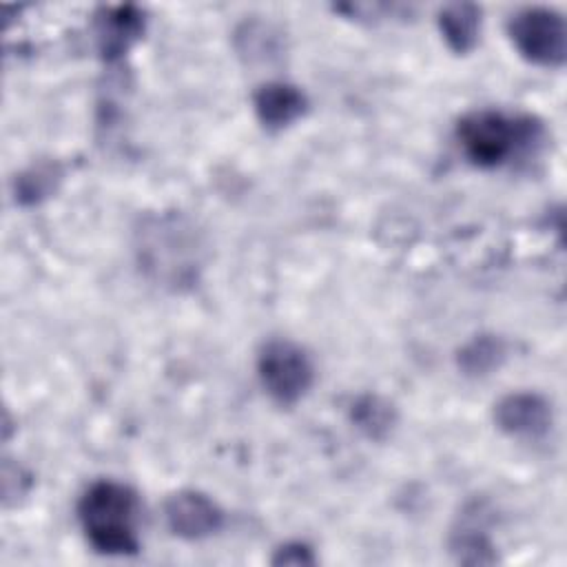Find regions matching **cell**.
<instances>
[{"instance_id":"6da1fadb","label":"cell","mask_w":567,"mask_h":567,"mask_svg":"<svg viewBox=\"0 0 567 567\" xmlns=\"http://www.w3.org/2000/svg\"><path fill=\"white\" fill-rule=\"evenodd\" d=\"M78 514L89 543L97 551L124 556L140 549V505L131 487L115 481H97L84 492Z\"/></svg>"},{"instance_id":"7a4b0ae2","label":"cell","mask_w":567,"mask_h":567,"mask_svg":"<svg viewBox=\"0 0 567 567\" xmlns=\"http://www.w3.org/2000/svg\"><path fill=\"white\" fill-rule=\"evenodd\" d=\"M137 239L140 261L157 281L182 286L195 279L199 266V241L182 217H151L137 230Z\"/></svg>"},{"instance_id":"3957f363","label":"cell","mask_w":567,"mask_h":567,"mask_svg":"<svg viewBox=\"0 0 567 567\" xmlns=\"http://www.w3.org/2000/svg\"><path fill=\"white\" fill-rule=\"evenodd\" d=\"M538 124L529 117H509L498 111H474L458 122V140L465 155L483 168H492L538 140Z\"/></svg>"},{"instance_id":"277c9868","label":"cell","mask_w":567,"mask_h":567,"mask_svg":"<svg viewBox=\"0 0 567 567\" xmlns=\"http://www.w3.org/2000/svg\"><path fill=\"white\" fill-rule=\"evenodd\" d=\"M516 51L540 66H560L567 55V29L560 13L547 7L520 9L509 20Z\"/></svg>"},{"instance_id":"5b68a950","label":"cell","mask_w":567,"mask_h":567,"mask_svg":"<svg viewBox=\"0 0 567 567\" xmlns=\"http://www.w3.org/2000/svg\"><path fill=\"white\" fill-rule=\"evenodd\" d=\"M257 370L264 388L279 403L299 401L315 377L310 357L288 339L268 341L259 352Z\"/></svg>"},{"instance_id":"8992f818","label":"cell","mask_w":567,"mask_h":567,"mask_svg":"<svg viewBox=\"0 0 567 567\" xmlns=\"http://www.w3.org/2000/svg\"><path fill=\"white\" fill-rule=\"evenodd\" d=\"M498 427L512 436L520 439H540L549 432L551 408L549 403L532 392L507 394L498 401L494 410Z\"/></svg>"},{"instance_id":"52a82bcc","label":"cell","mask_w":567,"mask_h":567,"mask_svg":"<svg viewBox=\"0 0 567 567\" xmlns=\"http://www.w3.org/2000/svg\"><path fill=\"white\" fill-rule=\"evenodd\" d=\"M166 523L173 534L195 540L210 536L221 525L217 505L199 492H177L166 501Z\"/></svg>"},{"instance_id":"ba28073f","label":"cell","mask_w":567,"mask_h":567,"mask_svg":"<svg viewBox=\"0 0 567 567\" xmlns=\"http://www.w3.org/2000/svg\"><path fill=\"white\" fill-rule=\"evenodd\" d=\"M257 117L268 128H281L292 124L306 111V95L284 82H268L255 93Z\"/></svg>"},{"instance_id":"9c48e42d","label":"cell","mask_w":567,"mask_h":567,"mask_svg":"<svg viewBox=\"0 0 567 567\" xmlns=\"http://www.w3.org/2000/svg\"><path fill=\"white\" fill-rule=\"evenodd\" d=\"M439 27L452 51L467 53L478 42L481 9L467 2L447 4L439 16Z\"/></svg>"},{"instance_id":"30bf717a","label":"cell","mask_w":567,"mask_h":567,"mask_svg":"<svg viewBox=\"0 0 567 567\" xmlns=\"http://www.w3.org/2000/svg\"><path fill=\"white\" fill-rule=\"evenodd\" d=\"M142 31V20L131 7H115L100 18L97 24V35H100V47L106 58H115L124 53L140 35Z\"/></svg>"},{"instance_id":"8fae6325","label":"cell","mask_w":567,"mask_h":567,"mask_svg":"<svg viewBox=\"0 0 567 567\" xmlns=\"http://www.w3.org/2000/svg\"><path fill=\"white\" fill-rule=\"evenodd\" d=\"M505 357V348L501 339L492 334H481L472 339L458 354V365L467 374H487L489 370L498 368Z\"/></svg>"},{"instance_id":"7c38bea8","label":"cell","mask_w":567,"mask_h":567,"mask_svg":"<svg viewBox=\"0 0 567 567\" xmlns=\"http://www.w3.org/2000/svg\"><path fill=\"white\" fill-rule=\"evenodd\" d=\"M354 421L359 423L361 430H365L370 436H381L390 430L392 425V410L388 403H383L377 396H365L357 403L352 412Z\"/></svg>"}]
</instances>
